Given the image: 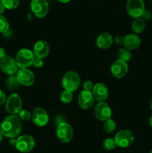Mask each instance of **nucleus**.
<instances>
[{
    "mask_svg": "<svg viewBox=\"0 0 152 153\" xmlns=\"http://www.w3.org/2000/svg\"><path fill=\"white\" fill-rule=\"evenodd\" d=\"M58 1H61V2H62V3H68V2H69L71 0H58Z\"/></svg>",
    "mask_w": 152,
    "mask_h": 153,
    "instance_id": "obj_37",
    "label": "nucleus"
},
{
    "mask_svg": "<svg viewBox=\"0 0 152 153\" xmlns=\"http://www.w3.org/2000/svg\"><path fill=\"white\" fill-rule=\"evenodd\" d=\"M92 95L94 99L98 102H104L108 98L109 91L106 85L102 83H97L93 86L92 90Z\"/></svg>",
    "mask_w": 152,
    "mask_h": 153,
    "instance_id": "obj_16",
    "label": "nucleus"
},
{
    "mask_svg": "<svg viewBox=\"0 0 152 153\" xmlns=\"http://www.w3.org/2000/svg\"><path fill=\"white\" fill-rule=\"evenodd\" d=\"M16 77L20 85L29 87L34 85L35 82V76L32 71L28 69H20L16 73Z\"/></svg>",
    "mask_w": 152,
    "mask_h": 153,
    "instance_id": "obj_13",
    "label": "nucleus"
},
{
    "mask_svg": "<svg viewBox=\"0 0 152 153\" xmlns=\"http://www.w3.org/2000/svg\"><path fill=\"white\" fill-rule=\"evenodd\" d=\"M2 134H1V131H0V144H1V140H2Z\"/></svg>",
    "mask_w": 152,
    "mask_h": 153,
    "instance_id": "obj_40",
    "label": "nucleus"
},
{
    "mask_svg": "<svg viewBox=\"0 0 152 153\" xmlns=\"http://www.w3.org/2000/svg\"><path fill=\"white\" fill-rule=\"evenodd\" d=\"M5 56V50H4L3 48L0 47V60L2 59V58Z\"/></svg>",
    "mask_w": 152,
    "mask_h": 153,
    "instance_id": "obj_34",
    "label": "nucleus"
},
{
    "mask_svg": "<svg viewBox=\"0 0 152 153\" xmlns=\"http://www.w3.org/2000/svg\"><path fill=\"white\" fill-rule=\"evenodd\" d=\"M80 85V76L76 72L68 71L63 76L62 86L65 91L73 93L78 89Z\"/></svg>",
    "mask_w": 152,
    "mask_h": 153,
    "instance_id": "obj_2",
    "label": "nucleus"
},
{
    "mask_svg": "<svg viewBox=\"0 0 152 153\" xmlns=\"http://www.w3.org/2000/svg\"><path fill=\"white\" fill-rule=\"evenodd\" d=\"M116 128V124L113 120L110 119L105 121L104 124V131L107 134H112L114 132Z\"/></svg>",
    "mask_w": 152,
    "mask_h": 153,
    "instance_id": "obj_25",
    "label": "nucleus"
},
{
    "mask_svg": "<svg viewBox=\"0 0 152 153\" xmlns=\"http://www.w3.org/2000/svg\"><path fill=\"white\" fill-rule=\"evenodd\" d=\"M113 43V36L109 33H102L96 39V45L102 49H109Z\"/></svg>",
    "mask_w": 152,
    "mask_h": 153,
    "instance_id": "obj_19",
    "label": "nucleus"
},
{
    "mask_svg": "<svg viewBox=\"0 0 152 153\" xmlns=\"http://www.w3.org/2000/svg\"><path fill=\"white\" fill-rule=\"evenodd\" d=\"M44 64V61H43V58H34V61L33 62V65L34 66L37 68H40L42 67Z\"/></svg>",
    "mask_w": 152,
    "mask_h": 153,
    "instance_id": "obj_29",
    "label": "nucleus"
},
{
    "mask_svg": "<svg viewBox=\"0 0 152 153\" xmlns=\"http://www.w3.org/2000/svg\"><path fill=\"white\" fill-rule=\"evenodd\" d=\"M4 9L5 8H4V6L2 5V4H1V3H0V15H1V13L4 11Z\"/></svg>",
    "mask_w": 152,
    "mask_h": 153,
    "instance_id": "obj_36",
    "label": "nucleus"
},
{
    "mask_svg": "<svg viewBox=\"0 0 152 153\" xmlns=\"http://www.w3.org/2000/svg\"><path fill=\"white\" fill-rule=\"evenodd\" d=\"M0 1H1V0H0Z\"/></svg>",
    "mask_w": 152,
    "mask_h": 153,
    "instance_id": "obj_42",
    "label": "nucleus"
},
{
    "mask_svg": "<svg viewBox=\"0 0 152 153\" xmlns=\"http://www.w3.org/2000/svg\"><path fill=\"white\" fill-rule=\"evenodd\" d=\"M31 120L37 126L43 127L49 123V117L48 112L43 108L37 107L33 111Z\"/></svg>",
    "mask_w": 152,
    "mask_h": 153,
    "instance_id": "obj_12",
    "label": "nucleus"
},
{
    "mask_svg": "<svg viewBox=\"0 0 152 153\" xmlns=\"http://www.w3.org/2000/svg\"><path fill=\"white\" fill-rule=\"evenodd\" d=\"M18 67L14 58L10 56H7L0 60V69L5 74L12 76L18 72Z\"/></svg>",
    "mask_w": 152,
    "mask_h": 153,
    "instance_id": "obj_11",
    "label": "nucleus"
},
{
    "mask_svg": "<svg viewBox=\"0 0 152 153\" xmlns=\"http://www.w3.org/2000/svg\"><path fill=\"white\" fill-rule=\"evenodd\" d=\"M22 120L17 115H10L3 120L0 126V131L7 138H16L22 131Z\"/></svg>",
    "mask_w": 152,
    "mask_h": 153,
    "instance_id": "obj_1",
    "label": "nucleus"
},
{
    "mask_svg": "<svg viewBox=\"0 0 152 153\" xmlns=\"http://www.w3.org/2000/svg\"><path fill=\"white\" fill-rule=\"evenodd\" d=\"M150 153H152V150L151 151V152Z\"/></svg>",
    "mask_w": 152,
    "mask_h": 153,
    "instance_id": "obj_41",
    "label": "nucleus"
},
{
    "mask_svg": "<svg viewBox=\"0 0 152 153\" xmlns=\"http://www.w3.org/2000/svg\"><path fill=\"white\" fill-rule=\"evenodd\" d=\"M83 88L84 91H92V88H93V84H92V82H91V81L87 80L83 83Z\"/></svg>",
    "mask_w": 152,
    "mask_h": 153,
    "instance_id": "obj_31",
    "label": "nucleus"
},
{
    "mask_svg": "<svg viewBox=\"0 0 152 153\" xmlns=\"http://www.w3.org/2000/svg\"><path fill=\"white\" fill-rule=\"evenodd\" d=\"M94 114L98 120L107 121L111 119L112 109L105 102H100L94 108Z\"/></svg>",
    "mask_w": 152,
    "mask_h": 153,
    "instance_id": "obj_9",
    "label": "nucleus"
},
{
    "mask_svg": "<svg viewBox=\"0 0 152 153\" xmlns=\"http://www.w3.org/2000/svg\"><path fill=\"white\" fill-rule=\"evenodd\" d=\"M35 56L32 51L28 49H22L17 52L16 55V64L20 69H28L33 65Z\"/></svg>",
    "mask_w": 152,
    "mask_h": 153,
    "instance_id": "obj_3",
    "label": "nucleus"
},
{
    "mask_svg": "<svg viewBox=\"0 0 152 153\" xmlns=\"http://www.w3.org/2000/svg\"><path fill=\"white\" fill-rule=\"evenodd\" d=\"M9 31V22L5 17L0 15V33H6Z\"/></svg>",
    "mask_w": 152,
    "mask_h": 153,
    "instance_id": "obj_27",
    "label": "nucleus"
},
{
    "mask_svg": "<svg viewBox=\"0 0 152 153\" xmlns=\"http://www.w3.org/2000/svg\"><path fill=\"white\" fill-rule=\"evenodd\" d=\"M19 117L20 118L21 120L23 121H28L31 119V114L27 110H21L19 114Z\"/></svg>",
    "mask_w": 152,
    "mask_h": 153,
    "instance_id": "obj_28",
    "label": "nucleus"
},
{
    "mask_svg": "<svg viewBox=\"0 0 152 153\" xmlns=\"http://www.w3.org/2000/svg\"><path fill=\"white\" fill-rule=\"evenodd\" d=\"M16 149L22 153L31 152L35 147V140L31 135L23 134L16 139Z\"/></svg>",
    "mask_w": 152,
    "mask_h": 153,
    "instance_id": "obj_4",
    "label": "nucleus"
},
{
    "mask_svg": "<svg viewBox=\"0 0 152 153\" xmlns=\"http://www.w3.org/2000/svg\"><path fill=\"white\" fill-rule=\"evenodd\" d=\"M124 46L129 50H134L139 47L141 44V40L139 37L135 34H127L124 37Z\"/></svg>",
    "mask_w": 152,
    "mask_h": 153,
    "instance_id": "obj_18",
    "label": "nucleus"
},
{
    "mask_svg": "<svg viewBox=\"0 0 152 153\" xmlns=\"http://www.w3.org/2000/svg\"><path fill=\"white\" fill-rule=\"evenodd\" d=\"M131 28L136 34H140L143 32L145 28V21L143 20L141 17L136 18L132 22Z\"/></svg>",
    "mask_w": 152,
    "mask_h": 153,
    "instance_id": "obj_20",
    "label": "nucleus"
},
{
    "mask_svg": "<svg viewBox=\"0 0 152 153\" xmlns=\"http://www.w3.org/2000/svg\"><path fill=\"white\" fill-rule=\"evenodd\" d=\"M127 12L131 17L139 18L145 10V3L143 0H128Z\"/></svg>",
    "mask_w": 152,
    "mask_h": 153,
    "instance_id": "obj_8",
    "label": "nucleus"
},
{
    "mask_svg": "<svg viewBox=\"0 0 152 153\" xmlns=\"http://www.w3.org/2000/svg\"><path fill=\"white\" fill-rule=\"evenodd\" d=\"M94 100L95 99L92 95V91H84V90L80 91L77 97V103L79 106L84 110H87L92 107L94 104Z\"/></svg>",
    "mask_w": 152,
    "mask_h": 153,
    "instance_id": "obj_15",
    "label": "nucleus"
},
{
    "mask_svg": "<svg viewBox=\"0 0 152 153\" xmlns=\"http://www.w3.org/2000/svg\"><path fill=\"white\" fill-rule=\"evenodd\" d=\"M20 85L19 81H18L17 77L15 75H12V76H9L6 80V86H7V89L10 90H16L18 88Z\"/></svg>",
    "mask_w": 152,
    "mask_h": 153,
    "instance_id": "obj_21",
    "label": "nucleus"
},
{
    "mask_svg": "<svg viewBox=\"0 0 152 153\" xmlns=\"http://www.w3.org/2000/svg\"><path fill=\"white\" fill-rule=\"evenodd\" d=\"M103 146H104V149L107 151H111L113 150L116 147V143L115 141L114 138H112V137H108V138H106L104 140V143H103Z\"/></svg>",
    "mask_w": 152,
    "mask_h": 153,
    "instance_id": "obj_26",
    "label": "nucleus"
},
{
    "mask_svg": "<svg viewBox=\"0 0 152 153\" xmlns=\"http://www.w3.org/2000/svg\"><path fill=\"white\" fill-rule=\"evenodd\" d=\"M56 135L58 140L63 143H68L73 137V130L71 126L64 122L57 126Z\"/></svg>",
    "mask_w": 152,
    "mask_h": 153,
    "instance_id": "obj_6",
    "label": "nucleus"
},
{
    "mask_svg": "<svg viewBox=\"0 0 152 153\" xmlns=\"http://www.w3.org/2000/svg\"><path fill=\"white\" fill-rule=\"evenodd\" d=\"M149 105H150L151 109L152 110V97H151V100H150V102H149Z\"/></svg>",
    "mask_w": 152,
    "mask_h": 153,
    "instance_id": "obj_39",
    "label": "nucleus"
},
{
    "mask_svg": "<svg viewBox=\"0 0 152 153\" xmlns=\"http://www.w3.org/2000/svg\"><path fill=\"white\" fill-rule=\"evenodd\" d=\"M6 100H7V99H6L5 94L4 93V91L0 90V105L5 102Z\"/></svg>",
    "mask_w": 152,
    "mask_h": 153,
    "instance_id": "obj_33",
    "label": "nucleus"
},
{
    "mask_svg": "<svg viewBox=\"0 0 152 153\" xmlns=\"http://www.w3.org/2000/svg\"><path fill=\"white\" fill-rule=\"evenodd\" d=\"M73 94L72 92H69L68 91H63L60 95V100L64 104H69L72 102L73 100Z\"/></svg>",
    "mask_w": 152,
    "mask_h": 153,
    "instance_id": "obj_24",
    "label": "nucleus"
},
{
    "mask_svg": "<svg viewBox=\"0 0 152 153\" xmlns=\"http://www.w3.org/2000/svg\"><path fill=\"white\" fill-rule=\"evenodd\" d=\"M1 3L4 8L8 10L16 9L19 5L20 0H1Z\"/></svg>",
    "mask_w": 152,
    "mask_h": 153,
    "instance_id": "obj_23",
    "label": "nucleus"
},
{
    "mask_svg": "<svg viewBox=\"0 0 152 153\" xmlns=\"http://www.w3.org/2000/svg\"><path fill=\"white\" fill-rule=\"evenodd\" d=\"M117 55L118 58H119V60L125 61V62L127 63H128V61H129L131 58V52H130V50L126 49V48H120V49L118 50Z\"/></svg>",
    "mask_w": 152,
    "mask_h": 153,
    "instance_id": "obj_22",
    "label": "nucleus"
},
{
    "mask_svg": "<svg viewBox=\"0 0 152 153\" xmlns=\"http://www.w3.org/2000/svg\"><path fill=\"white\" fill-rule=\"evenodd\" d=\"M148 123H149V126H150L152 128V116L149 118Z\"/></svg>",
    "mask_w": 152,
    "mask_h": 153,
    "instance_id": "obj_38",
    "label": "nucleus"
},
{
    "mask_svg": "<svg viewBox=\"0 0 152 153\" xmlns=\"http://www.w3.org/2000/svg\"><path fill=\"white\" fill-rule=\"evenodd\" d=\"M128 71V63L117 60L113 63L110 67V72L113 77L116 79H122L126 76Z\"/></svg>",
    "mask_w": 152,
    "mask_h": 153,
    "instance_id": "obj_14",
    "label": "nucleus"
},
{
    "mask_svg": "<svg viewBox=\"0 0 152 153\" xmlns=\"http://www.w3.org/2000/svg\"><path fill=\"white\" fill-rule=\"evenodd\" d=\"M113 42H115L116 44L118 45H121V44H123L124 43V37H122L120 35H118L115 37V40H113Z\"/></svg>",
    "mask_w": 152,
    "mask_h": 153,
    "instance_id": "obj_32",
    "label": "nucleus"
},
{
    "mask_svg": "<svg viewBox=\"0 0 152 153\" xmlns=\"http://www.w3.org/2000/svg\"><path fill=\"white\" fill-rule=\"evenodd\" d=\"M33 52L36 58H44L49 55V46L48 43L45 40H38L34 44Z\"/></svg>",
    "mask_w": 152,
    "mask_h": 153,
    "instance_id": "obj_17",
    "label": "nucleus"
},
{
    "mask_svg": "<svg viewBox=\"0 0 152 153\" xmlns=\"http://www.w3.org/2000/svg\"><path fill=\"white\" fill-rule=\"evenodd\" d=\"M151 16H152L151 12L150 10H145H145L143 11L142 14L141 15L140 17H141L144 21H146V20H149V19L151 18Z\"/></svg>",
    "mask_w": 152,
    "mask_h": 153,
    "instance_id": "obj_30",
    "label": "nucleus"
},
{
    "mask_svg": "<svg viewBox=\"0 0 152 153\" xmlns=\"http://www.w3.org/2000/svg\"><path fill=\"white\" fill-rule=\"evenodd\" d=\"M116 146L122 148H127L133 144L134 142V137L130 130L123 129L119 131L114 137Z\"/></svg>",
    "mask_w": 152,
    "mask_h": 153,
    "instance_id": "obj_7",
    "label": "nucleus"
},
{
    "mask_svg": "<svg viewBox=\"0 0 152 153\" xmlns=\"http://www.w3.org/2000/svg\"><path fill=\"white\" fill-rule=\"evenodd\" d=\"M49 4L46 0H32L31 10L34 16L38 18H44L49 13Z\"/></svg>",
    "mask_w": 152,
    "mask_h": 153,
    "instance_id": "obj_10",
    "label": "nucleus"
},
{
    "mask_svg": "<svg viewBox=\"0 0 152 153\" xmlns=\"http://www.w3.org/2000/svg\"><path fill=\"white\" fill-rule=\"evenodd\" d=\"M22 107V100L17 94H10L5 102V111L10 115L18 114Z\"/></svg>",
    "mask_w": 152,
    "mask_h": 153,
    "instance_id": "obj_5",
    "label": "nucleus"
},
{
    "mask_svg": "<svg viewBox=\"0 0 152 153\" xmlns=\"http://www.w3.org/2000/svg\"><path fill=\"white\" fill-rule=\"evenodd\" d=\"M10 143L13 146H16V138H10Z\"/></svg>",
    "mask_w": 152,
    "mask_h": 153,
    "instance_id": "obj_35",
    "label": "nucleus"
},
{
    "mask_svg": "<svg viewBox=\"0 0 152 153\" xmlns=\"http://www.w3.org/2000/svg\"><path fill=\"white\" fill-rule=\"evenodd\" d=\"M151 4H152V3H151Z\"/></svg>",
    "mask_w": 152,
    "mask_h": 153,
    "instance_id": "obj_43",
    "label": "nucleus"
}]
</instances>
